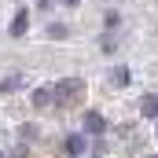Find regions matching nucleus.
Returning <instances> with one entry per match:
<instances>
[{
	"label": "nucleus",
	"instance_id": "nucleus-7",
	"mask_svg": "<svg viewBox=\"0 0 158 158\" xmlns=\"http://www.w3.org/2000/svg\"><path fill=\"white\" fill-rule=\"evenodd\" d=\"M48 37H52V40H66V37H70V30H66L63 22H52V26H48Z\"/></svg>",
	"mask_w": 158,
	"mask_h": 158
},
{
	"label": "nucleus",
	"instance_id": "nucleus-2",
	"mask_svg": "<svg viewBox=\"0 0 158 158\" xmlns=\"http://www.w3.org/2000/svg\"><path fill=\"white\" fill-rule=\"evenodd\" d=\"M85 147H88V136H85V132H70V136L63 140V155L66 158H81Z\"/></svg>",
	"mask_w": 158,
	"mask_h": 158
},
{
	"label": "nucleus",
	"instance_id": "nucleus-15",
	"mask_svg": "<svg viewBox=\"0 0 158 158\" xmlns=\"http://www.w3.org/2000/svg\"><path fill=\"white\" fill-rule=\"evenodd\" d=\"M147 158H155V155H147Z\"/></svg>",
	"mask_w": 158,
	"mask_h": 158
},
{
	"label": "nucleus",
	"instance_id": "nucleus-5",
	"mask_svg": "<svg viewBox=\"0 0 158 158\" xmlns=\"http://www.w3.org/2000/svg\"><path fill=\"white\" fill-rule=\"evenodd\" d=\"M140 110H143V118L158 121V92H147V96H143V103H140Z\"/></svg>",
	"mask_w": 158,
	"mask_h": 158
},
{
	"label": "nucleus",
	"instance_id": "nucleus-11",
	"mask_svg": "<svg viewBox=\"0 0 158 158\" xmlns=\"http://www.w3.org/2000/svg\"><path fill=\"white\" fill-rule=\"evenodd\" d=\"M19 136H22V140H33V136H37V129H33V125H22V129H19Z\"/></svg>",
	"mask_w": 158,
	"mask_h": 158
},
{
	"label": "nucleus",
	"instance_id": "nucleus-9",
	"mask_svg": "<svg viewBox=\"0 0 158 158\" xmlns=\"http://www.w3.org/2000/svg\"><path fill=\"white\" fill-rule=\"evenodd\" d=\"M103 22H107V30H114V26H121V15L114 11V7H110V11L103 15Z\"/></svg>",
	"mask_w": 158,
	"mask_h": 158
},
{
	"label": "nucleus",
	"instance_id": "nucleus-14",
	"mask_svg": "<svg viewBox=\"0 0 158 158\" xmlns=\"http://www.w3.org/2000/svg\"><path fill=\"white\" fill-rule=\"evenodd\" d=\"M0 158H4V151H0Z\"/></svg>",
	"mask_w": 158,
	"mask_h": 158
},
{
	"label": "nucleus",
	"instance_id": "nucleus-6",
	"mask_svg": "<svg viewBox=\"0 0 158 158\" xmlns=\"http://www.w3.org/2000/svg\"><path fill=\"white\" fill-rule=\"evenodd\" d=\"M26 22H30V11H26V7H19V11H15V19H11V37H22V33H26Z\"/></svg>",
	"mask_w": 158,
	"mask_h": 158
},
{
	"label": "nucleus",
	"instance_id": "nucleus-10",
	"mask_svg": "<svg viewBox=\"0 0 158 158\" xmlns=\"http://www.w3.org/2000/svg\"><path fill=\"white\" fill-rule=\"evenodd\" d=\"M19 85H22V77H4L0 81V92H15Z\"/></svg>",
	"mask_w": 158,
	"mask_h": 158
},
{
	"label": "nucleus",
	"instance_id": "nucleus-8",
	"mask_svg": "<svg viewBox=\"0 0 158 158\" xmlns=\"http://www.w3.org/2000/svg\"><path fill=\"white\" fill-rule=\"evenodd\" d=\"M129 77H132V74H129V66H114V74H110V81H114V85H121V88L129 85Z\"/></svg>",
	"mask_w": 158,
	"mask_h": 158
},
{
	"label": "nucleus",
	"instance_id": "nucleus-4",
	"mask_svg": "<svg viewBox=\"0 0 158 158\" xmlns=\"http://www.w3.org/2000/svg\"><path fill=\"white\" fill-rule=\"evenodd\" d=\"M33 107L37 110H48V107H55V99H52V85H44V88H33Z\"/></svg>",
	"mask_w": 158,
	"mask_h": 158
},
{
	"label": "nucleus",
	"instance_id": "nucleus-12",
	"mask_svg": "<svg viewBox=\"0 0 158 158\" xmlns=\"http://www.w3.org/2000/svg\"><path fill=\"white\" fill-rule=\"evenodd\" d=\"M52 4H55V0H37V7H40V11H48Z\"/></svg>",
	"mask_w": 158,
	"mask_h": 158
},
{
	"label": "nucleus",
	"instance_id": "nucleus-13",
	"mask_svg": "<svg viewBox=\"0 0 158 158\" xmlns=\"http://www.w3.org/2000/svg\"><path fill=\"white\" fill-rule=\"evenodd\" d=\"M63 4H66V7H77V4H81V0H63Z\"/></svg>",
	"mask_w": 158,
	"mask_h": 158
},
{
	"label": "nucleus",
	"instance_id": "nucleus-1",
	"mask_svg": "<svg viewBox=\"0 0 158 158\" xmlns=\"http://www.w3.org/2000/svg\"><path fill=\"white\" fill-rule=\"evenodd\" d=\"M81 96H85V81H81V77H63L59 85H52L55 107H77Z\"/></svg>",
	"mask_w": 158,
	"mask_h": 158
},
{
	"label": "nucleus",
	"instance_id": "nucleus-3",
	"mask_svg": "<svg viewBox=\"0 0 158 158\" xmlns=\"http://www.w3.org/2000/svg\"><path fill=\"white\" fill-rule=\"evenodd\" d=\"M81 132H85V136H103V132H107V121H103V114L88 110V114L81 118Z\"/></svg>",
	"mask_w": 158,
	"mask_h": 158
}]
</instances>
